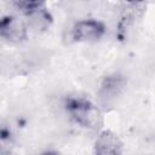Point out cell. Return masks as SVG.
Wrapping results in <instances>:
<instances>
[{
  "label": "cell",
  "instance_id": "obj_1",
  "mask_svg": "<svg viewBox=\"0 0 155 155\" xmlns=\"http://www.w3.org/2000/svg\"><path fill=\"white\" fill-rule=\"evenodd\" d=\"M63 107L68 116L86 130L97 131L103 126L101 109L86 97L70 94L64 99Z\"/></svg>",
  "mask_w": 155,
  "mask_h": 155
},
{
  "label": "cell",
  "instance_id": "obj_2",
  "mask_svg": "<svg viewBox=\"0 0 155 155\" xmlns=\"http://www.w3.org/2000/svg\"><path fill=\"white\" fill-rule=\"evenodd\" d=\"M107 31L105 24L102 21L94 18H87L78 21L71 30L70 38L76 42H94L101 40Z\"/></svg>",
  "mask_w": 155,
  "mask_h": 155
},
{
  "label": "cell",
  "instance_id": "obj_3",
  "mask_svg": "<svg viewBox=\"0 0 155 155\" xmlns=\"http://www.w3.org/2000/svg\"><path fill=\"white\" fill-rule=\"evenodd\" d=\"M28 27L23 19L15 15L0 17V38L8 42H22L27 39Z\"/></svg>",
  "mask_w": 155,
  "mask_h": 155
},
{
  "label": "cell",
  "instance_id": "obj_4",
  "mask_svg": "<svg viewBox=\"0 0 155 155\" xmlns=\"http://www.w3.org/2000/svg\"><path fill=\"white\" fill-rule=\"evenodd\" d=\"M94 155H124V147L120 138L110 130L102 131L94 140Z\"/></svg>",
  "mask_w": 155,
  "mask_h": 155
},
{
  "label": "cell",
  "instance_id": "obj_5",
  "mask_svg": "<svg viewBox=\"0 0 155 155\" xmlns=\"http://www.w3.org/2000/svg\"><path fill=\"white\" fill-rule=\"evenodd\" d=\"M126 87V79L120 74H109L104 76L99 84L98 96L104 103L115 101Z\"/></svg>",
  "mask_w": 155,
  "mask_h": 155
},
{
  "label": "cell",
  "instance_id": "obj_6",
  "mask_svg": "<svg viewBox=\"0 0 155 155\" xmlns=\"http://www.w3.org/2000/svg\"><path fill=\"white\" fill-rule=\"evenodd\" d=\"M24 17H25L24 22H25L28 29H30L35 33H42V31L47 30L53 22V17H52L51 12L47 10L45 2H42V1H40V4L35 8H33L28 13H25Z\"/></svg>",
  "mask_w": 155,
  "mask_h": 155
},
{
  "label": "cell",
  "instance_id": "obj_7",
  "mask_svg": "<svg viewBox=\"0 0 155 155\" xmlns=\"http://www.w3.org/2000/svg\"><path fill=\"white\" fill-rule=\"evenodd\" d=\"M12 143V133L7 127H0V154L10 150V144Z\"/></svg>",
  "mask_w": 155,
  "mask_h": 155
},
{
  "label": "cell",
  "instance_id": "obj_8",
  "mask_svg": "<svg viewBox=\"0 0 155 155\" xmlns=\"http://www.w3.org/2000/svg\"><path fill=\"white\" fill-rule=\"evenodd\" d=\"M39 155H62V154L59 151H57V150H44Z\"/></svg>",
  "mask_w": 155,
  "mask_h": 155
},
{
  "label": "cell",
  "instance_id": "obj_9",
  "mask_svg": "<svg viewBox=\"0 0 155 155\" xmlns=\"http://www.w3.org/2000/svg\"><path fill=\"white\" fill-rule=\"evenodd\" d=\"M0 155H17V154H15V153H13V151H11V150H7V151L1 153Z\"/></svg>",
  "mask_w": 155,
  "mask_h": 155
}]
</instances>
